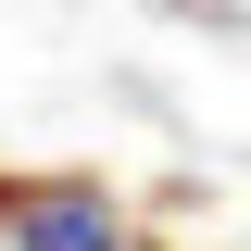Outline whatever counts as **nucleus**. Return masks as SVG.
I'll use <instances>...</instances> for the list:
<instances>
[{"instance_id": "obj_1", "label": "nucleus", "mask_w": 251, "mask_h": 251, "mask_svg": "<svg viewBox=\"0 0 251 251\" xmlns=\"http://www.w3.org/2000/svg\"><path fill=\"white\" fill-rule=\"evenodd\" d=\"M13 251H126V226H113L100 188H38L13 214Z\"/></svg>"}]
</instances>
